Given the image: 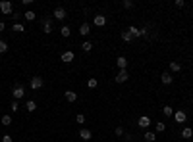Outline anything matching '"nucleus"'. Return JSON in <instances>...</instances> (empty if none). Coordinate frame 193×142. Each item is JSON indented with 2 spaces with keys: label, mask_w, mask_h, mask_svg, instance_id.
Wrapping results in <instances>:
<instances>
[{
  "label": "nucleus",
  "mask_w": 193,
  "mask_h": 142,
  "mask_svg": "<svg viewBox=\"0 0 193 142\" xmlns=\"http://www.w3.org/2000/svg\"><path fill=\"white\" fill-rule=\"evenodd\" d=\"M93 23H95L97 27H104V25H106V17H104V16H95Z\"/></svg>",
  "instance_id": "obj_13"
},
{
  "label": "nucleus",
  "mask_w": 193,
  "mask_h": 142,
  "mask_svg": "<svg viewBox=\"0 0 193 142\" xmlns=\"http://www.w3.org/2000/svg\"><path fill=\"white\" fill-rule=\"evenodd\" d=\"M81 50L83 52H91L93 50V42H89V40H85L83 44H81Z\"/></svg>",
  "instance_id": "obj_20"
},
{
  "label": "nucleus",
  "mask_w": 193,
  "mask_h": 142,
  "mask_svg": "<svg viewBox=\"0 0 193 142\" xmlns=\"http://www.w3.org/2000/svg\"><path fill=\"white\" fill-rule=\"evenodd\" d=\"M122 6H124L126 10H130V8H133V2H131V0H124V2H122Z\"/></svg>",
  "instance_id": "obj_32"
},
{
  "label": "nucleus",
  "mask_w": 193,
  "mask_h": 142,
  "mask_svg": "<svg viewBox=\"0 0 193 142\" xmlns=\"http://www.w3.org/2000/svg\"><path fill=\"white\" fill-rule=\"evenodd\" d=\"M14 138L10 136V134H4V136H2V142H12Z\"/></svg>",
  "instance_id": "obj_35"
},
{
  "label": "nucleus",
  "mask_w": 193,
  "mask_h": 142,
  "mask_svg": "<svg viewBox=\"0 0 193 142\" xmlns=\"http://www.w3.org/2000/svg\"><path fill=\"white\" fill-rule=\"evenodd\" d=\"M79 138H81V140H91V138H93V133H91L89 129H81V131H79Z\"/></svg>",
  "instance_id": "obj_12"
},
{
  "label": "nucleus",
  "mask_w": 193,
  "mask_h": 142,
  "mask_svg": "<svg viewBox=\"0 0 193 142\" xmlns=\"http://www.w3.org/2000/svg\"><path fill=\"white\" fill-rule=\"evenodd\" d=\"M52 16H54V19H58V21H64V19H66V16H68V13H66V10H64L62 6H58V8H56V10L52 12Z\"/></svg>",
  "instance_id": "obj_2"
},
{
  "label": "nucleus",
  "mask_w": 193,
  "mask_h": 142,
  "mask_svg": "<svg viewBox=\"0 0 193 142\" xmlns=\"http://www.w3.org/2000/svg\"><path fill=\"white\" fill-rule=\"evenodd\" d=\"M0 12H2L4 16L12 13V2H8V0H2V2H0Z\"/></svg>",
  "instance_id": "obj_5"
},
{
  "label": "nucleus",
  "mask_w": 193,
  "mask_h": 142,
  "mask_svg": "<svg viewBox=\"0 0 193 142\" xmlns=\"http://www.w3.org/2000/svg\"><path fill=\"white\" fill-rule=\"evenodd\" d=\"M114 134H116V136H124V129H122V127H116V131H114Z\"/></svg>",
  "instance_id": "obj_33"
},
{
  "label": "nucleus",
  "mask_w": 193,
  "mask_h": 142,
  "mask_svg": "<svg viewBox=\"0 0 193 142\" xmlns=\"http://www.w3.org/2000/svg\"><path fill=\"white\" fill-rule=\"evenodd\" d=\"M6 29V25H4V21H0V31H4Z\"/></svg>",
  "instance_id": "obj_37"
},
{
  "label": "nucleus",
  "mask_w": 193,
  "mask_h": 142,
  "mask_svg": "<svg viewBox=\"0 0 193 142\" xmlns=\"http://www.w3.org/2000/svg\"><path fill=\"white\" fill-rule=\"evenodd\" d=\"M25 108H27V111H35L37 110V104H35V100H29L25 104Z\"/></svg>",
  "instance_id": "obj_22"
},
{
  "label": "nucleus",
  "mask_w": 193,
  "mask_h": 142,
  "mask_svg": "<svg viewBox=\"0 0 193 142\" xmlns=\"http://www.w3.org/2000/svg\"><path fill=\"white\" fill-rule=\"evenodd\" d=\"M185 117H187V115H185V111H174V121L176 123H183L185 121Z\"/></svg>",
  "instance_id": "obj_11"
},
{
  "label": "nucleus",
  "mask_w": 193,
  "mask_h": 142,
  "mask_svg": "<svg viewBox=\"0 0 193 142\" xmlns=\"http://www.w3.org/2000/svg\"><path fill=\"white\" fill-rule=\"evenodd\" d=\"M116 63H118L120 69H127V58H126V56H120V58L116 60Z\"/></svg>",
  "instance_id": "obj_16"
},
{
  "label": "nucleus",
  "mask_w": 193,
  "mask_h": 142,
  "mask_svg": "<svg viewBox=\"0 0 193 142\" xmlns=\"http://www.w3.org/2000/svg\"><path fill=\"white\" fill-rule=\"evenodd\" d=\"M75 121H77V123H85V115H83V113H79V115L75 117Z\"/></svg>",
  "instance_id": "obj_34"
},
{
  "label": "nucleus",
  "mask_w": 193,
  "mask_h": 142,
  "mask_svg": "<svg viewBox=\"0 0 193 142\" xmlns=\"http://www.w3.org/2000/svg\"><path fill=\"white\" fill-rule=\"evenodd\" d=\"M143 138H145L147 142H155L156 140V133H145V136H143Z\"/></svg>",
  "instance_id": "obj_21"
},
{
  "label": "nucleus",
  "mask_w": 193,
  "mask_h": 142,
  "mask_svg": "<svg viewBox=\"0 0 193 142\" xmlns=\"http://www.w3.org/2000/svg\"><path fill=\"white\" fill-rule=\"evenodd\" d=\"M176 6L178 8H183V0H176Z\"/></svg>",
  "instance_id": "obj_36"
},
{
  "label": "nucleus",
  "mask_w": 193,
  "mask_h": 142,
  "mask_svg": "<svg viewBox=\"0 0 193 142\" xmlns=\"http://www.w3.org/2000/svg\"><path fill=\"white\" fill-rule=\"evenodd\" d=\"M2 125H4V127H8V125H12V117L8 115V113H4V115H2Z\"/></svg>",
  "instance_id": "obj_23"
},
{
  "label": "nucleus",
  "mask_w": 193,
  "mask_h": 142,
  "mask_svg": "<svg viewBox=\"0 0 193 142\" xmlns=\"http://www.w3.org/2000/svg\"><path fill=\"white\" fill-rule=\"evenodd\" d=\"M12 94H14V100H21V98L25 96V88L23 87H14V90H12Z\"/></svg>",
  "instance_id": "obj_3"
},
{
  "label": "nucleus",
  "mask_w": 193,
  "mask_h": 142,
  "mask_svg": "<svg viewBox=\"0 0 193 142\" xmlns=\"http://www.w3.org/2000/svg\"><path fill=\"white\" fill-rule=\"evenodd\" d=\"M64 96H66V100H68L70 104H74V102L77 100V94H75L74 90H66V94H64Z\"/></svg>",
  "instance_id": "obj_14"
},
{
  "label": "nucleus",
  "mask_w": 193,
  "mask_h": 142,
  "mask_svg": "<svg viewBox=\"0 0 193 142\" xmlns=\"http://www.w3.org/2000/svg\"><path fill=\"white\" fill-rule=\"evenodd\" d=\"M74 58H75V56H74V52H71V50H66V52L60 56V60L66 62V63H71V62H74Z\"/></svg>",
  "instance_id": "obj_8"
},
{
  "label": "nucleus",
  "mask_w": 193,
  "mask_h": 142,
  "mask_svg": "<svg viewBox=\"0 0 193 142\" xmlns=\"http://www.w3.org/2000/svg\"><path fill=\"white\" fill-rule=\"evenodd\" d=\"M89 33H91V27H89V23H81V25H79V35L87 37Z\"/></svg>",
  "instance_id": "obj_15"
},
{
  "label": "nucleus",
  "mask_w": 193,
  "mask_h": 142,
  "mask_svg": "<svg viewBox=\"0 0 193 142\" xmlns=\"http://www.w3.org/2000/svg\"><path fill=\"white\" fill-rule=\"evenodd\" d=\"M42 84H45L42 77H33V79L29 81V87H31L33 90H39V88H42Z\"/></svg>",
  "instance_id": "obj_1"
},
{
  "label": "nucleus",
  "mask_w": 193,
  "mask_h": 142,
  "mask_svg": "<svg viewBox=\"0 0 193 142\" xmlns=\"http://www.w3.org/2000/svg\"><path fill=\"white\" fill-rule=\"evenodd\" d=\"M10 110H12V111H18V110H19V102H18V100H14V102L10 104Z\"/></svg>",
  "instance_id": "obj_31"
},
{
  "label": "nucleus",
  "mask_w": 193,
  "mask_h": 142,
  "mask_svg": "<svg viewBox=\"0 0 193 142\" xmlns=\"http://www.w3.org/2000/svg\"><path fill=\"white\" fill-rule=\"evenodd\" d=\"M127 77H130V75H127V69H120L118 75H116V83H126Z\"/></svg>",
  "instance_id": "obj_7"
},
{
  "label": "nucleus",
  "mask_w": 193,
  "mask_h": 142,
  "mask_svg": "<svg viewBox=\"0 0 193 142\" xmlns=\"http://www.w3.org/2000/svg\"><path fill=\"white\" fill-rule=\"evenodd\" d=\"M25 19H27V21H33V19H35V12H33V10L25 12Z\"/></svg>",
  "instance_id": "obj_29"
},
{
  "label": "nucleus",
  "mask_w": 193,
  "mask_h": 142,
  "mask_svg": "<svg viewBox=\"0 0 193 142\" xmlns=\"http://www.w3.org/2000/svg\"><path fill=\"white\" fill-rule=\"evenodd\" d=\"M191 104H193V98H191Z\"/></svg>",
  "instance_id": "obj_38"
},
{
  "label": "nucleus",
  "mask_w": 193,
  "mask_h": 142,
  "mask_svg": "<svg viewBox=\"0 0 193 142\" xmlns=\"http://www.w3.org/2000/svg\"><path fill=\"white\" fill-rule=\"evenodd\" d=\"M166 131V123H156V133H164Z\"/></svg>",
  "instance_id": "obj_30"
},
{
  "label": "nucleus",
  "mask_w": 193,
  "mask_h": 142,
  "mask_svg": "<svg viewBox=\"0 0 193 142\" xmlns=\"http://www.w3.org/2000/svg\"><path fill=\"white\" fill-rule=\"evenodd\" d=\"M137 125L141 127V129H147V127H149V125H151V119H149L147 115H141V117L137 119Z\"/></svg>",
  "instance_id": "obj_9"
},
{
  "label": "nucleus",
  "mask_w": 193,
  "mask_h": 142,
  "mask_svg": "<svg viewBox=\"0 0 193 142\" xmlns=\"http://www.w3.org/2000/svg\"><path fill=\"white\" fill-rule=\"evenodd\" d=\"M60 33H62V37H70V27L68 25H62V29H60Z\"/></svg>",
  "instance_id": "obj_26"
},
{
  "label": "nucleus",
  "mask_w": 193,
  "mask_h": 142,
  "mask_svg": "<svg viewBox=\"0 0 193 142\" xmlns=\"http://www.w3.org/2000/svg\"><path fill=\"white\" fill-rule=\"evenodd\" d=\"M178 71H182V65L178 62H170V73H178Z\"/></svg>",
  "instance_id": "obj_17"
},
{
  "label": "nucleus",
  "mask_w": 193,
  "mask_h": 142,
  "mask_svg": "<svg viewBox=\"0 0 193 142\" xmlns=\"http://www.w3.org/2000/svg\"><path fill=\"white\" fill-rule=\"evenodd\" d=\"M8 52V44H6V40H0V56Z\"/></svg>",
  "instance_id": "obj_24"
},
{
  "label": "nucleus",
  "mask_w": 193,
  "mask_h": 142,
  "mask_svg": "<svg viewBox=\"0 0 193 142\" xmlns=\"http://www.w3.org/2000/svg\"><path fill=\"white\" fill-rule=\"evenodd\" d=\"M182 136H183V138H193V129H189V127H185V129L182 131Z\"/></svg>",
  "instance_id": "obj_19"
},
{
  "label": "nucleus",
  "mask_w": 193,
  "mask_h": 142,
  "mask_svg": "<svg viewBox=\"0 0 193 142\" xmlns=\"http://www.w3.org/2000/svg\"><path fill=\"white\" fill-rule=\"evenodd\" d=\"M42 33H46V35H50V33H52V21L48 19V17L42 19Z\"/></svg>",
  "instance_id": "obj_6"
},
{
  "label": "nucleus",
  "mask_w": 193,
  "mask_h": 142,
  "mask_svg": "<svg viewBox=\"0 0 193 142\" xmlns=\"http://www.w3.org/2000/svg\"><path fill=\"white\" fill-rule=\"evenodd\" d=\"M162 113H164L166 117H172V115H174V110H172V106H164V108H162Z\"/></svg>",
  "instance_id": "obj_18"
},
{
  "label": "nucleus",
  "mask_w": 193,
  "mask_h": 142,
  "mask_svg": "<svg viewBox=\"0 0 193 142\" xmlns=\"http://www.w3.org/2000/svg\"><path fill=\"white\" fill-rule=\"evenodd\" d=\"M127 33H130L131 37H143V35L147 33V29H137V27L130 25V27H127Z\"/></svg>",
  "instance_id": "obj_4"
},
{
  "label": "nucleus",
  "mask_w": 193,
  "mask_h": 142,
  "mask_svg": "<svg viewBox=\"0 0 193 142\" xmlns=\"http://www.w3.org/2000/svg\"><path fill=\"white\" fill-rule=\"evenodd\" d=\"M122 40H126V42H131V40H133V37H131V35L127 33V31H122Z\"/></svg>",
  "instance_id": "obj_25"
},
{
  "label": "nucleus",
  "mask_w": 193,
  "mask_h": 142,
  "mask_svg": "<svg viewBox=\"0 0 193 142\" xmlns=\"http://www.w3.org/2000/svg\"><path fill=\"white\" fill-rule=\"evenodd\" d=\"M97 84H99V83H97V79H95V77L87 81V87H89V88H97Z\"/></svg>",
  "instance_id": "obj_28"
},
{
  "label": "nucleus",
  "mask_w": 193,
  "mask_h": 142,
  "mask_svg": "<svg viewBox=\"0 0 193 142\" xmlns=\"http://www.w3.org/2000/svg\"><path fill=\"white\" fill-rule=\"evenodd\" d=\"M160 81L164 83V84H170L174 81V77H172V73H170V71H164V73L160 75Z\"/></svg>",
  "instance_id": "obj_10"
},
{
  "label": "nucleus",
  "mask_w": 193,
  "mask_h": 142,
  "mask_svg": "<svg viewBox=\"0 0 193 142\" xmlns=\"http://www.w3.org/2000/svg\"><path fill=\"white\" fill-rule=\"evenodd\" d=\"M14 31H16V33H23V31H25V27L21 25V23H14Z\"/></svg>",
  "instance_id": "obj_27"
}]
</instances>
